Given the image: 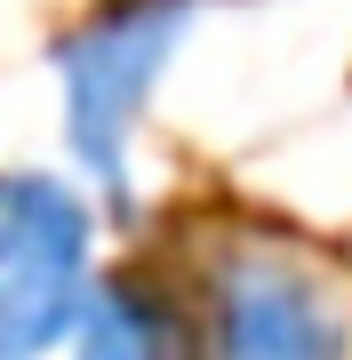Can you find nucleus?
Listing matches in <instances>:
<instances>
[{
	"label": "nucleus",
	"mask_w": 352,
	"mask_h": 360,
	"mask_svg": "<svg viewBox=\"0 0 352 360\" xmlns=\"http://www.w3.org/2000/svg\"><path fill=\"white\" fill-rule=\"evenodd\" d=\"M193 32V0H112L96 25H80L56 49V80H65V144L96 184H129V144L152 104L160 72H169L176 40Z\"/></svg>",
	"instance_id": "obj_1"
},
{
	"label": "nucleus",
	"mask_w": 352,
	"mask_h": 360,
	"mask_svg": "<svg viewBox=\"0 0 352 360\" xmlns=\"http://www.w3.org/2000/svg\"><path fill=\"white\" fill-rule=\"evenodd\" d=\"M96 217L56 176H0V360H40L72 345L89 312Z\"/></svg>",
	"instance_id": "obj_2"
},
{
	"label": "nucleus",
	"mask_w": 352,
	"mask_h": 360,
	"mask_svg": "<svg viewBox=\"0 0 352 360\" xmlns=\"http://www.w3.org/2000/svg\"><path fill=\"white\" fill-rule=\"evenodd\" d=\"M209 360H352V296L296 248H233L209 281Z\"/></svg>",
	"instance_id": "obj_3"
},
{
	"label": "nucleus",
	"mask_w": 352,
	"mask_h": 360,
	"mask_svg": "<svg viewBox=\"0 0 352 360\" xmlns=\"http://www.w3.org/2000/svg\"><path fill=\"white\" fill-rule=\"evenodd\" d=\"M72 360H184L176 352V321L152 288L136 281H96L89 312L72 328Z\"/></svg>",
	"instance_id": "obj_4"
}]
</instances>
